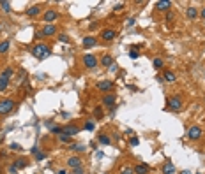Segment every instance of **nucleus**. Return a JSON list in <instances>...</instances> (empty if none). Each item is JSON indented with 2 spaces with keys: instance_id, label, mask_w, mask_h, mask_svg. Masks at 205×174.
Returning a JSON list of instances; mask_svg holds the SVG:
<instances>
[{
  "instance_id": "c756f323",
  "label": "nucleus",
  "mask_w": 205,
  "mask_h": 174,
  "mask_svg": "<svg viewBox=\"0 0 205 174\" xmlns=\"http://www.w3.org/2000/svg\"><path fill=\"white\" fill-rule=\"evenodd\" d=\"M0 7H2V11H5V12H11V4H9V2H0Z\"/></svg>"
},
{
  "instance_id": "c9c22d12",
  "label": "nucleus",
  "mask_w": 205,
  "mask_h": 174,
  "mask_svg": "<svg viewBox=\"0 0 205 174\" xmlns=\"http://www.w3.org/2000/svg\"><path fill=\"white\" fill-rule=\"evenodd\" d=\"M140 56V53L138 51H129V58H133V60H136Z\"/></svg>"
},
{
  "instance_id": "f3484780",
  "label": "nucleus",
  "mask_w": 205,
  "mask_h": 174,
  "mask_svg": "<svg viewBox=\"0 0 205 174\" xmlns=\"http://www.w3.org/2000/svg\"><path fill=\"white\" fill-rule=\"evenodd\" d=\"M12 165H14V167H16L18 171H19V169H25V167L28 165V160H27V158H16Z\"/></svg>"
},
{
  "instance_id": "72a5a7b5",
  "label": "nucleus",
  "mask_w": 205,
  "mask_h": 174,
  "mask_svg": "<svg viewBox=\"0 0 205 174\" xmlns=\"http://www.w3.org/2000/svg\"><path fill=\"white\" fill-rule=\"evenodd\" d=\"M173 18H175V14H173V11H168V12H166V21H172Z\"/></svg>"
},
{
  "instance_id": "58836bf2",
  "label": "nucleus",
  "mask_w": 205,
  "mask_h": 174,
  "mask_svg": "<svg viewBox=\"0 0 205 174\" xmlns=\"http://www.w3.org/2000/svg\"><path fill=\"white\" fill-rule=\"evenodd\" d=\"M124 9V4L120 2V4H115V7H113V11H122Z\"/></svg>"
},
{
  "instance_id": "37998d69",
  "label": "nucleus",
  "mask_w": 205,
  "mask_h": 174,
  "mask_svg": "<svg viewBox=\"0 0 205 174\" xmlns=\"http://www.w3.org/2000/svg\"><path fill=\"white\" fill-rule=\"evenodd\" d=\"M181 174H191V173H189V171H182Z\"/></svg>"
},
{
  "instance_id": "a878e982",
  "label": "nucleus",
  "mask_w": 205,
  "mask_h": 174,
  "mask_svg": "<svg viewBox=\"0 0 205 174\" xmlns=\"http://www.w3.org/2000/svg\"><path fill=\"white\" fill-rule=\"evenodd\" d=\"M69 150H73V151H78V153H81V151H85V146H83V144H74V143H73V144L69 146Z\"/></svg>"
},
{
  "instance_id": "dca6fc26",
  "label": "nucleus",
  "mask_w": 205,
  "mask_h": 174,
  "mask_svg": "<svg viewBox=\"0 0 205 174\" xmlns=\"http://www.w3.org/2000/svg\"><path fill=\"white\" fill-rule=\"evenodd\" d=\"M186 16H188L189 19H196V18H198V9L193 7V5H189V7L186 9Z\"/></svg>"
},
{
  "instance_id": "4468645a",
  "label": "nucleus",
  "mask_w": 205,
  "mask_h": 174,
  "mask_svg": "<svg viewBox=\"0 0 205 174\" xmlns=\"http://www.w3.org/2000/svg\"><path fill=\"white\" fill-rule=\"evenodd\" d=\"M67 165L71 169H78V167H81V158L80 157H69L67 158Z\"/></svg>"
},
{
  "instance_id": "7c9ffc66",
  "label": "nucleus",
  "mask_w": 205,
  "mask_h": 174,
  "mask_svg": "<svg viewBox=\"0 0 205 174\" xmlns=\"http://www.w3.org/2000/svg\"><path fill=\"white\" fill-rule=\"evenodd\" d=\"M129 144H131V146H138V144H140V139H138L136 136H133L131 141H129Z\"/></svg>"
},
{
  "instance_id": "6ab92c4d",
  "label": "nucleus",
  "mask_w": 205,
  "mask_h": 174,
  "mask_svg": "<svg viewBox=\"0 0 205 174\" xmlns=\"http://www.w3.org/2000/svg\"><path fill=\"white\" fill-rule=\"evenodd\" d=\"M149 173V165L147 164H138L135 167V174H147Z\"/></svg>"
},
{
  "instance_id": "393cba45",
  "label": "nucleus",
  "mask_w": 205,
  "mask_h": 174,
  "mask_svg": "<svg viewBox=\"0 0 205 174\" xmlns=\"http://www.w3.org/2000/svg\"><path fill=\"white\" fill-rule=\"evenodd\" d=\"M97 141H99L101 144H106V146H108V144L111 143V139H110V137H108L106 134H99V136H97Z\"/></svg>"
},
{
  "instance_id": "4c0bfd02",
  "label": "nucleus",
  "mask_w": 205,
  "mask_h": 174,
  "mask_svg": "<svg viewBox=\"0 0 205 174\" xmlns=\"http://www.w3.org/2000/svg\"><path fill=\"white\" fill-rule=\"evenodd\" d=\"M42 158H46V153H35V160H42Z\"/></svg>"
},
{
  "instance_id": "1a4fd4ad",
  "label": "nucleus",
  "mask_w": 205,
  "mask_h": 174,
  "mask_svg": "<svg viewBox=\"0 0 205 174\" xmlns=\"http://www.w3.org/2000/svg\"><path fill=\"white\" fill-rule=\"evenodd\" d=\"M41 33H42V37H53V35H57V26L55 25H44Z\"/></svg>"
},
{
  "instance_id": "cd10ccee",
  "label": "nucleus",
  "mask_w": 205,
  "mask_h": 174,
  "mask_svg": "<svg viewBox=\"0 0 205 174\" xmlns=\"http://www.w3.org/2000/svg\"><path fill=\"white\" fill-rule=\"evenodd\" d=\"M9 148H11L12 151H21V150H23L19 143H11V144H9Z\"/></svg>"
},
{
  "instance_id": "f704fd0d",
  "label": "nucleus",
  "mask_w": 205,
  "mask_h": 174,
  "mask_svg": "<svg viewBox=\"0 0 205 174\" xmlns=\"http://www.w3.org/2000/svg\"><path fill=\"white\" fill-rule=\"evenodd\" d=\"M135 23H136V19H135V18H127V19H126V25H127V26H133Z\"/></svg>"
},
{
  "instance_id": "2f4dec72",
  "label": "nucleus",
  "mask_w": 205,
  "mask_h": 174,
  "mask_svg": "<svg viewBox=\"0 0 205 174\" xmlns=\"http://www.w3.org/2000/svg\"><path fill=\"white\" fill-rule=\"evenodd\" d=\"M94 127H96V125H94V121H87L83 129H85V130H94Z\"/></svg>"
},
{
  "instance_id": "0eeeda50",
  "label": "nucleus",
  "mask_w": 205,
  "mask_h": 174,
  "mask_svg": "<svg viewBox=\"0 0 205 174\" xmlns=\"http://www.w3.org/2000/svg\"><path fill=\"white\" fill-rule=\"evenodd\" d=\"M97 63H99V62H97V58H96L94 55H85V56H83V65H85L87 69H96Z\"/></svg>"
},
{
  "instance_id": "ddd939ff",
  "label": "nucleus",
  "mask_w": 205,
  "mask_h": 174,
  "mask_svg": "<svg viewBox=\"0 0 205 174\" xmlns=\"http://www.w3.org/2000/svg\"><path fill=\"white\" fill-rule=\"evenodd\" d=\"M81 44H83V48H92V46H96V44H97V40H96V37H94V35H85V37H83V40H81Z\"/></svg>"
},
{
  "instance_id": "e433bc0d",
  "label": "nucleus",
  "mask_w": 205,
  "mask_h": 174,
  "mask_svg": "<svg viewBox=\"0 0 205 174\" xmlns=\"http://www.w3.org/2000/svg\"><path fill=\"white\" fill-rule=\"evenodd\" d=\"M60 141H62V143H69V141H71V137H69V136H65V134H62V136H60Z\"/></svg>"
},
{
  "instance_id": "4be33fe9",
  "label": "nucleus",
  "mask_w": 205,
  "mask_h": 174,
  "mask_svg": "<svg viewBox=\"0 0 205 174\" xmlns=\"http://www.w3.org/2000/svg\"><path fill=\"white\" fill-rule=\"evenodd\" d=\"M9 77H5V76H2L0 74V92H5L7 90V86H9Z\"/></svg>"
},
{
  "instance_id": "b1692460",
  "label": "nucleus",
  "mask_w": 205,
  "mask_h": 174,
  "mask_svg": "<svg viewBox=\"0 0 205 174\" xmlns=\"http://www.w3.org/2000/svg\"><path fill=\"white\" fill-rule=\"evenodd\" d=\"M152 67H154V69H158V70H159V69H163V67H165L163 58H154V60H152Z\"/></svg>"
},
{
  "instance_id": "79ce46f5",
  "label": "nucleus",
  "mask_w": 205,
  "mask_h": 174,
  "mask_svg": "<svg viewBox=\"0 0 205 174\" xmlns=\"http://www.w3.org/2000/svg\"><path fill=\"white\" fill-rule=\"evenodd\" d=\"M58 174H67V171H65V169H60V171H58Z\"/></svg>"
},
{
  "instance_id": "6e6552de",
  "label": "nucleus",
  "mask_w": 205,
  "mask_h": 174,
  "mask_svg": "<svg viewBox=\"0 0 205 174\" xmlns=\"http://www.w3.org/2000/svg\"><path fill=\"white\" fill-rule=\"evenodd\" d=\"M80 127H76V125H65V127H62V134H65V136H69V137H74L76 134H80Z\"/></svg>"
},
{
  "instance_id": "c03bdc74",
  "label": "nucleus",
  "mask_w": 205,
  "mask_h": 174,
  "mask_svg": "<svg viewBox=\"0 0 205 174\" xmlns=\"http://www.w3.org/2000/svg\"><path fill=\"white\" fill-rule=\"evenodd\" d=\"M0 30H2V23H0Z\"/></svg>"
},
{
  "instance_id": "7ed1b4c3",
  "label": "nucleus",
  "mask_w": 205,
  "mask_h": 174,
  "mask_svg": "<svg viewBox=\"0 0 205 174\" xmlns=\"http://www.w3.org/2000/svg\"><path fill=\"white\" fill-rule=\"evenodd\" d=\"M58 16H60V14H58L55 9H48V11L42 14V19L46 21V25H53V21L58 19Z\"/></svg>"
},
{
  "instance_id": "a18cd8bd",
  "label": "nucleus",
  "mask_w": 205,
  "mask_h": 174,
  "mask_svg": "<svg viewBox=\"0 0 205 174\" xmlns=\"http://www.w3.org/2000/svg\"><path fill=\"white\" fill-rule=\"evenodd\" d=\"M196 174H202V173H196Z\"/></svg>"
},
{
  "instance_id": "a211bd4d",
  "label": "nucleus",
  "mask_w": 205,
  "mask_h": 174,
  "mask_svg": "<svg viewBox=\"0 0 205 174\" xmlns=\"http://www.w3.org/2000/svg\"><path fill=\"white\" fill-rule=\"evenodd\" d=\"M163 174H175V165H173V162H165V165H163Z\"/></svg>"
},
{
  "instance_id": "ea45409f",
  "label": "nucleus",
  "mask_w": 205,
  "mask_h": 174,
  "mask_svg": "<svg viewBox=\"0 0 205 174\" xmlns=\"http://www.w3.org/2000/svg\"><path fill=\"white\" fill-rule=\"evenodd\" d=\"M51 132L53 134H58V132L62 134V127H51Z\"/></svg>"
},
{
  "instance_id": "20e7f679",
  "label": "nucleus",
  "mask_w": 205,
  "mask_h": 174,
  "mask_svg": "<svg viewBox=\"0 0 205 174\" xmlns=\"http://www.w3.org/2000/svg\"><path fill=\"white\" fill-rule=\"evenodd\" d=\"M184 106V102H182V99L179 97V95H175V97H170L168 99V107L172 109V111H181V107Z\"/></svg>"
},
{
  "instance_id": "39448f33",
  "label": "nucleus",
  "mask_w": 205,
  "mask_h": 174,
  "mask_svg": "<svg viewBox=\"0 0 205 174\" xmlns=\"http://www.w3.org/2000/svg\"><path fill=\"white\" fill-rule=\"evenodd\" d=\"M115 37H117V30H113V28H103V30H101V39H103V40L110 42V40H113Z\"/></svg>"
},
{
  "instance_id": "bb28decb",
  "label": "nucleus",
  "mask_w": 205,
  "mask_h": 174,
  "mask_svg": "<svg viewBox=\"0 0 205 174\" xmlns=\"http://www.w3.org/2000/svg\"><path fill=\"white\" fill-rule=\"evenodd\" d=\"M9 51V40H2L0 42V53L4 55V53H7Z\"/></svg>"
},
{
  "instance_id": "9b49d317",
  "label": "nucleus",
  "mask_w": 205,
  "mask_h": 174,
  "mask_svg": "<svg viewBox=\"0 0 205 174\" xmlns=\"http://www.w3.org/2000/svg\"><path fill=\"white\" fill-rule=\"evenodd\" d=\"M111 88H113V83L110 79H103L97 83V90H101V92H110Z\"/></svg>"
},
{
  "instance_id": "412c9836",
  "label": "nucleus",
  "mask_w": 205,
  "mask_h": 174,
  "mask_svg": "<svg viewBox=\"0 0 205 174\" xmlns=\"http://www.w3.org/2000/svg\"><path fill=\"white\" fill-rule=\"evenodd\" d=\"M163 79H165L166 83H173V81L177 79V76H175V72H172V70H166V72H165V76H163Z\"/></svg>"
},
{
  "instance_id": "9d476101",
  "label": "nucleus",
  "mask_w": 205,
  "mask_h": 174,
  "mask_svg": "<svg viewBox=\"0 0 205 174\" xmlns=\"http://www.w3.org/2000/svg\"><path fill=\"white\" fill-rule=\"evenodd\" d=\"M170 7H172V2H170V0H159V2H156V9L161 11V12H168Z\"/></svg>"
},
{
  "instance_id": "aec40b11",
  "label": "nucleus",
  "mask_w": 205,
  "mask_h": 174,
  "mask_svg": "<svg viewBox=\"0 0 205 174\" xmlns=\"http://www.w3.org/2000/svg\"><path fill=\"white\" fill-rule=\"evenodd\" d=\"M39 12H41V7H39V5H32V7H28V9H27V16H32V18H34V16H37Z\"/></svg>"
},
{
  "instance_id": "c85d7f7f",
  "label": "nucleus",
  "mask_w": 205,
  "mask_h": 174,
  "mask_svg": "<svg viewBox=\"0 0 205 174\" xmlns=\"http://www.w3.org/2000/svg\"><path fill=\"white\" fill-rule=\"evenodd\" d=\"M12 74H14L12 67H7V69H5V70L2 72V76H5V77H9V79H11V76H12Z\"/></svg>"
},
{
  "instance_id": "5701e85b",
  "label": "nucleus",
  "mask_w": 205,
  "mask_h": 174,
  "mask_svg": "<svg viewBox=\"0 0 205 174\" xmlns=\"http://www.w3.org/2000/svg\"><path fill=\"white\" fill-rule=\"evenodd\" d=\"M119 174H135V167H131V165H122V167L119 169Z\"/></svg>"
},
{
  "instance_id": "473e14b6",
  "label": "nucleus",
  "mask_w": 205,
  "mask_h": 174,
  "mask_svg": "<svg viewBox=\"0 0 205 174\" xmlns=\"http://www.w3.org/2000/svg\"><path fill=\"white\" fill-rule=\"evenodd\" d=\"M58 40H62V42H69L71 39H69V37H67L65 33H60V35H58Z\"/></svg>"
},
{
  "instance_id": "423d86ee",
  "label": "nucleus",
  "mask_w": 205,
  "mask_h": 174,
  "mask_svg": "<svg viewBox=\"0 0 205 174\" xmlns=\"http://www.w3.org/2000/svg\"><path fill=\"white\" fill-rule=\"evenodd\" d=\"M188 137H189L191 141H196V139H200V137H202V127H198V125H193V127H189V130H188Z\"/></svg>"
},
{
  "instance_id": "a19ab883",
  "label": "nucleus",
  "mask_w": 205,
  "mask_h": 174,
  "mask_svg": "<svg viewBox=\"0 0 205 174\" xmlns=\"http://www.w3.org/2000/svg\"><path fill=\"white\" fill-rule=\"evenodd\" d=\"M200 16H202V19H205V7H202V12H198Z\"/></svg>"
},
{
  "instance_id": "f8f14e48",
  "label": "nucleus",
  "mask_w": 205,
  "mask_h": 174,
  "mask_svg": "<svg viewBox=\"0 0 205 174\" xmlns=\"http://www.w3.org/2000/svg\"><path fill=\"white\" fill-rule=\"evenodd\" d=\"M115 102H117V97L111 95V93L103 97V106H106V107H115Z\"/></svg>"
},
{
  "instance_id": "f03ea898",
  "label": "nucleus",
  "mask_w": 205,
  "mask_h": 174,
  "mask_svg": "<svg viewBox=\"0 0 205 174\" xmlns=\"http://www.w3.org/2000/svg\"><path fill=\"white\" fill-rule=\"evenodd\" d=\"M14 107H16V102H14L12 99H2V100H0V116L9 114Z\"/></svg>"
},
{
  "instance_id": "f257e3e1",
  "label": "nucleus",
  "mask_w": 205,
  "mask_h": 174,
  "mask_svg": "<svg viewBox=\"0 0 205 174\" xmlns=\"http://www.w3.org/2000/svg\"><path fill=\"white\" fill-rule=\"evenodd\" d=\"M30 53H32V55H34L37 60H44L46 56H50V55H51V48L41 42V44H35V46H32Z\"/></svg>"
},
{
  "instance_id": "2eb2a0df",
  "label": "nucleus",
  "mask_w": 205,
  "mask_h": 174,
  "mask_svg": "<svg viewBox=\"0 0 205 174\" xmlns=\"http://www.w3.org/2000/svg\"><path fill=\"white\" fill-rule=\"evenodd\" d=\"M101 65L106 67V69H110V67L113 65V56H111V55H103V58H101Z\"/></svg>"
}]
</instances>
